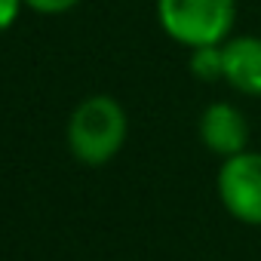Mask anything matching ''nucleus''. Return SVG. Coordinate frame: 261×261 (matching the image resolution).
Instances as JSON below:
<instances>
[{"label": "nucleus", "instance_id": "6e6552de", "mask_svg": "<svg viewBox=\"0 0 261 261\" xmlns=\"http://www.w3.org/2000/svg\"><path fill=\"white\" fill-rule=\"evenodd\" d=\"M22 4H25V0H0V31H7V28L16 22Z\"/></svg>", "mask_w": 261, "mask_h": 261}, {"label": "nucleus", "instance_id": "0eeeda50", "mask_svg": "<svg viewBox=\"0 0 261 261\" xmlns=\"http://www.w3.org/2000/svg\"><path fill=\"white\" fill-rule=\"evenodd\" d=\"M25 4L31 7V10H37V13H65V10H74L80 0H25Z\"/></svg>", "mask_w": 261, "mask_h": 261}, {"label": "nucleus", "instance_id": "39448f33", "mask_svg": "<svg viewBox=\"0 0 261 261\" xmlns=\"http://www.w3.org/2000/svg\"><path fill=\"white\" fill-rule=\"evenodd\" d=\"M224 74L221 80L252 98H261V37H230L221 43Z\"/></svg>", "mask_w": 261, "mask_h": 261}, {"label": "nucleus", "instance_id": "f257e3e1", "mask_svg": "<svg viewBox=\"0 0 261 261\" xmlns=\"http://www.w3.org/2000/svg\"><path fill=\"white\" fill-rule=\"evenodd\" d=\"M126 142V114L111 95H89L77 105L68 123V145L80 163L101 166Z\"/></svg>", "mask_w": 261, "mask_h": 261}, {"label": "nucleus", "instance_id": "f03ea898", "mask_svg": "<svg viewBox=\"0 0 261 261\" xmlns=\"http://www.w3.org/2000/svg\"><path fill=\"white\" fill-rule=\"evenodd\" d=\"M157 19L163 31L188 49L218 46L233 28L237 0H157Z\"/></svg>", "mask_w": 261, "mask_h": 261}, {"label": "nucleus", "instance_id": "20e7f679", "mask_svg": "<svg viewBox=\"0 0 261 261\" xmlns=\"http://www.w3.org/2000/svg\"><path fill=\"white\" fill-rule=\"evenodd\" d=\"M200 139L221 160L249 151V120L230 101H215L200 114Z\"/></svg>", "mask_w": 261, "mask_h": 261}, {"label": "nucleus", "instance_id": "7ed1b4c3", "mask_svg": "<svg viewBox=\"0 0 261 261\" xmlns=\"http://www.w3.org/2000/svg\"><path fill=\"white\" fill-rule=\"evenodd\" d=\"M218 200L243 224L261 227V154L243 151L227 157L218 169Z\"/></svg>", "mask_w": 261, "mask_h": 261}, {"label": "nucleus", "instance_id": "423d86ee", "mask_svg": "<svg viewBox=\"0 0 261 261\" xmlns=\"http://www.w3.org/2000/svg\"><path fill=\"white\" fill-rule=\"evenodd\" d=\"M191 71L200 80H221L224 74V59H221V43L218 46H197L191 49Z\"/></svg>", "mask_w": 261, "mask_h": 261}]
</instances>
